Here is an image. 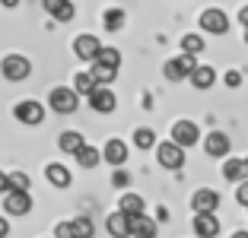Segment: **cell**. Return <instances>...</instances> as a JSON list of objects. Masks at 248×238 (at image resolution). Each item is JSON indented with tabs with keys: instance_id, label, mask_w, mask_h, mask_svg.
<instances>
[{
	"instance_id": "obj_1",
	"label": "cell",
	"mask_w": 248,
	"mask_h": 238,
	"mask_svg": "<svg viewBox=\"0 0 248 238\" xmlns=\"http://www.w3.org/2000/svg\"><path fill=\"white\" fill-rule=\"evenodd\" d=\"M48 108L54 115H73V111L80 108V95L73 92L70 86H54L48 92Z\"/></svg>"
},
{
	"instance_id": "obj_14",
	"label": "cell",
	"mask_w": 248,
	"mask_h": 238,
	"mask_svg": "<svg viewBox=\"0 0 248 238\" xmlns=\"http://www.w3.org/2000/svg\"><path fill=\"white\" fill-rule=\"evenodd\" d=\"M194 235L197 238H217L219 235V219L217 213H194Z\"/></svg>"
},
{
	"instance_id": "obj_28",
	"label": "cell",
	"mask_w": 248,
	"mask_h": 238,
	"mask_svg": "<svg viewBox=\"0 0 248 238\" xmlns=\"http://www.w3.org/2000/svg\"><path fill=\"white\" fill-rule=\"evenodd\" d=\"M95 60H99V64H105V67H121V51L118 48H108V45H102V48H99V54H95Z\"/></svg>"
},
{
	"instance_id": "obj_29",
	"label": "cell",
	"mask_w": 248,
	"mask_h": 238,
	"mask_svg": "<svg viewBox=\"0 0 248 238\" xmlns=\"http://www.w3.org/2000/svg\"><path fill=\"white\" fill-rule=\"evenodd\" d=\"M73 92H77V95H89V92H93V89H95V79L93 76H89V70H83V73H77V76H73Z\"/></svg>"
},
{
	"instance_id": "obj_17",
	"label": "cell",
	"mask_w": 248,
	"mask_h": 238,
	"mask_svg": "<svg viewBox=\"0 0 248 238\" xmlns=\"http://www.w3.org/2000/svg\"><path fill=\"white\" fill-rule=\"evenodd\" d=\"M45 178H48V184H54V188H70L73 175L64 162H48V165H45Z\"/></svg>"
},
{
	"instance_id": "obj_36",
	"label": "cell",
	"mask_w": 248,
	"mask_h": 238,
	"mask_svg": "<svg viewBox=\"0 0 248 238\" xmlns=\"http://www.w3.org/2000/svg\"><path fill=\"white\" fill-rule=\"evenodd\" d=\"M7 235H10V219L0 216V238H7Z\"/></svg>"
},
{
	"instance_id": "obj_27",
	"label": "cell",
	"mask_w": 248,
	"mask_h": 238,
	"mask_svg": "<svg viewBox=\"0 0 248 238\" xmlns=\"http://www.w3.org/2000/svg\"><path fill=\"white\" fill-rule=\"evenodd\" d=\"M134 146H137V149H153V146H156L153 127H137V130H134Z\"/></svg>"
},
{
	"instance_id": "obj_40",
	"label": "cell",
	"mask_w": 248,
	"mask_h": 238,
	"mask_svg": "<svg viewBox=\"0 0 248 238\" xmlns=\"http://www.w3.org/2000/svg\"><path fill=\"white\" fill-rule=\"evenodd\" d=\"M0 7H7V10H16V7H19V0H0Z\"/></svg>"
},
{
	"instance_id": "obj_20",
	"label": "cell",
	"mask_w": 248,
	"mask_h": 238,
	"mask_svg": "<svg viewBox=\"0 0 248 238\" xmlns=\"http://www.w3.org/2000/svg\"><path fill=\"white\" fill-rule=\"evenodd\" d=\"M73 159H77V165H80V168H95V165H99V162H102V152L95 149V146L83 143L80 149L73 152Z\"/></svg>"
},
{
	"instance_id": "obj_37",
	"label": "cell",
	"mask_w": 248,
	"mask_h": 238,
	"mask_svg": "<svg viewBox=\"0 0 248 238\" xmlns=\"http://www.w3.org/2000/svg\"><path fill=\"white\" fill-rule=\"evenodd\" d=\"M166 219H169V209L159 207V209H156V223H166Z\"/></svg>"
},
{
	"instance_id": "obj_23",
	"label": "cell",
	"mask_w": 248,
	"mask_h": 238,
	"mask_svg": "<svg viewBox=\"0 0 248 238\" xmlns=\"http://www.w3.org/2000/svg\"><path fill=\"white\" fill-rule=\"evenodd\" d=\"M89 76L95 79V86H108V83H115L118 70H115V67H105V64H99V60H93V67H89Z\"/></svg>"
},
{
	"instance_id": "obj_39",
	"label": "cell",
	"mask_w": 248,
	"mask_h": 238,
	"mask_svg": "<svg viewBox=\"0 0 248 238\" xmlns=\"http://www.w3.org/2000/svg\"><path fill=\"white\" fill-rule=\"evenodd\" d=\"M239 22L248 29V7H242V10H239Z\"/></svg>"
},
{
	"instance_id": "obj_42",
	"label": "cell",
	"mask_w": 248,
	"mask_h": 238,
	"mask_svg": "<svg viewBox=\"0 0 248 238\" xmlns=\"http://www.w3.org/2000/svg\"><path fill=\"white\" fill-rule=\"evenodd\" d=\"M232 238H248V232H232Z\"/></svg>"
},
{
	"instance_id": "obj_15",
	"label": "cell",
	"mask_w": 248,
	"mask_h": 238,
	"mask_svg": "<svg viewBox=\"0 0 248 238\" xmlns=\"http://www.w3.org/2000/svg\"><path fill=\"white\" fill-rule=\"evenodd\" d=\"M159 235V223L150 219L146 213H137L131 216V238H156Z\"/></svg>"
},
{
	"instance_id": "obj_41",
	"label": "cell",
	"mask_w": 248,
	"mask_h": 238,
	"mask_svg": "<svg viewBox=\"0 0 248 238\" xmlns=\"http://www.w3.org/2000/svg\"><path fill=\"white\" fill-rule=\"evenodd\" d=\"M242 172H245V178H248V159H242Z\"/></svg>"
},
{
	"instance_id": "obj_2",
	"label": "cell",
	"mask_w": 248,
	"mask_h": 238,
	"mask_svg": "<svg viewBox=\"0 0 248 238\" xmlns=\"http://www.w3.org/2000/svg\"><path fill=\"white\" fill-rule=\"evenodd\" d=\"M0 73H3V79H10V83H22V79L32 73V60L26 58V54H7V58L0 60Z\"/></svg>"
},
{
	"instance_id": "obj_12",
	"label": "cell",
	"mask_w": 248,
	"mask_h": 238,
	"mask_svg": "<svg viewBox=\"0 0 248 238\" xmlns=\"http://www.w3.org/2000/svg\"><path fill=\"white\" fill-rule=\"evenodd\" d=\"M99 152H102V159L108 162L111 168H121L124 162H127V143H124V140H118V137H111Z\"/></svg>"
},
{
	"instance_id": "obj_24",
	"label": "cell",
	"mask_w": 248,
	"mask_h": 238,
	"mask_svg": "<svg viewBox=\"0 0 248 238\" xmlns=\"http://www.w3.org/2000/svg\"><path fill=\"white\" fill-rule=\"evenodd\" d=\"M7 184H10V191H16V194H29L32 178L26 172H7Z\"/></svg>"
},
{
	"instance_id": "obj_22",
	"label": "cell",
	"mask_w": 248,
	"mask_h": 238,
	"mask_svg": "<svg viewBox=\"0 0 248 238\" xmlns=\"http://www.w3.org/2000/svg\"><path fill=\"white\" fill-rule=\"evenodd\" d=\"M83 143H86V140H83L80 130H64V134L58 137V149H61V152H70V156L80 149Z\"/></svg>"
},
{
	"instance_id": "obj_13",
	"label": "cell",
	"mask_w": 248,
	"mask_h": 238,
	"mask_svg": "<svg viewBox=\"0 0 248 238\" xmlns=\"http://www.w3.org/2000/svg\"><path fill=\"white\" fill-rule=\"evenodd\" d=\"M229 149H232V140H229L226 134H219V130L207 134V140H204V152H207V156H213V159H226Z\"/></svg>"
},
{
	"instance_id": "obj_18",
	"label": "cell",
	"mask_w": 248,
	"mask_h": 238,
	"mask_svg": "<svg viewBox=\"0 0 248 238\" xmlns=\"http://www.w3.org/2000/svg\"><path fill=\"white\" fill-rule=\"evenodd\" d=\"M191 86L194 89H201V92H204V89H210L213 83H217V70H213L210 64H197L194 70H191Z\"/></svg>"
},
{
	"instance_id": "obj_3",
	"label": "cell",
	"mask_w": 248,
	"mask_h": 238,
	"mask_svg": "<svg viewBox=\"0 0 248 238\" xmlns=\"http://www.w3.org/2000/svg\"><path fill=\"white\" fill-rule=\"evenodd\" d=\"M194 67H197V58H194V54H178V58H172V60H166V64H162V73H166L169 83H182V79L191 76V70H194Z\"/></svg>"
},
{
	"instance_id": "obj_16",
	"label": "cell",
	"mask_w": 248,
	"mask_h": 238,
	"mask_svg": "<svg viewBox=\"0 0 248 238\" xmlns=\"http://www.w3.org/2000/svg\"><path fill=\"white\" fill-rule=\"evenodd\" d=\"M42 7L48 16H54L58 22H70L77 16V7H73V0H42Z\"/></svg>"
},
{
	"instance_id": "obj_5",
	"label": "cell",
	"mask_w": 248,
	"mask_h": 238,
	"mask_svg": "<svg viewBox=\"0 0 248 238\" xmlns=\"http://www.w3.org/2000/svg\"><path fill=\"white\" fill-rule=\"evenodd\" d=\"M156 162H159L162 168H169V172H178V168L185 165V149L175 146L172 140H169V143H156Z\"/></svg>"
},
{
	"instance_id": "obj_32",
	"label": "cell",
	"mask_w": 248,
	"mask_h": 238,
	"mask_svg": "<svg viewBox=\"0 0 248 238\" xmlns=\"http://www.w3.org/2000/svg\"><path fill=\"white\" fill-rule=\"evenodd\" d=\"M111 184H115V188H127V184H131V175L124 172V168H115V175H111Z\"/></svg>"
},
{
	"instance_id": "obj_19",
	"label": "cell",
	"mask_w": 248,
	"mask_h": 238,
	"mask_svg": "<svg viewBox=\"0 0 248 238\" xmlns=\"http://www.w3.org/2000/svg\"><path fill=\"white\" fill-rule=\"evenodd\" d=\"M105 229H108L111 238H131V216H124V213H111L108 219H105Z\"/></svg>"
},
{
	"instance_id": "obj_43",
	"label": "cell",
	"mask_w": 248,
	"mask_h": 238,
	"mask_svg": "<svg viewBox=\"0 0 248 238\" xmlns=\"http://www.w3.org/2000/svg\"><path fill=\"white\" fill-rule=\"evenodd\" d=\"M245 45H248V29H245Z\"/></svg>"
},
{
	"instance_id": "obj_38",
	"label": "cell",
	"mask_w": 248,
	"mask_h": 238,
	"mask_svg": "<svg viewBox=\"0 0 248 238\" xmlns=\"http://www.w3.org/2000/svg\"><path fill=\"white\" fill-rule=\"evenodd\" d=\"M10 184H7V172H0V194H7Z\"/></svg>"
},
{
	"instance_id": "obj_21",
	"label": "cell",
	"mask_w": 248,
	"mask_h": 238,
	"mask_svg": "<svg viewBox=\"0 0 248 238\" xmlns=\"http://www.w3.org/2000/svg\"><path fill=\"white\" fill-rule=\"evenodd\" d=\"M118 213H124V216H137V213H143V197L140 194H121V200H118Z\"/></svg>"
},
{
	"instance_id": "obj_30",
	"label": "cell",
	"mask_w": 248,
	"mask_h": 238,
	"mask_svg": "<svg viewBox=\"0 0 248 238\" xmlns=\"http://www.w3.org/2000/svg\"><path fill=\"white\" fill-rule=\"evenodd\" d=\"M223 178L232 181V184L245 181V172H242V159H226V165H223Z\"/></svg>"
},
{
	"instance_id": "obj_4",
	"label": "cell",
	"mask_w": 248,
	"mask_h": 238,
	"mask_svg": "<svg viewBox=\"0 0 248 238\" xmlns=\"http://www.w3.org/2000/svg\"><path fill=\"white\" fill-rule=\"evenodd\" d=\"M13 118L19 124H26V127H35V124L45 121V105H42V102H35V99H22V102H16Z\"/></svg>"
},
{
	"instance_id": "obj_35",
	"label": "cell",
	"mask_w": 248,
	"mask_h": 238,
	"mask_svg": "<svg viewBox=\"0 0 248 238\" xmlns=\"http://www.w3.org/2000/svg\"><path fill=\"white\" fill-rule=\"evenodd\" d=\"M223 83H226L229 89H239V86H242V73H239V70H226V76H223Z\"/></svg>"
},
{
	"instance_id": "obj_25",
	"label": "cell",
	"mask_w": 248,
	"mask_h": 238,
	"mask_svg": "<svg viewBox=\"0 0 248 238\" xmlns=\"http://www.w3.org/2000/svg\"><path fill=\"white\" fill-rule=\"evenodd\" d=\"M124 19H127V13H124V10H118V7H111V10H105V13H102V26L108 32H118L124 26Z\"/></svg>"
},
{
	"instance_id": "obj_9",
	"label": "cell",
	"mask_w": 248,
	"mask_h": 238,
	"mask_svg": "<svg viewBox=\"0 0 248 238\" xmlns=\"http://www.w3.org/2000/svg\"><path fill=\"white\" fill-rule=\"evenodd\" d=\"M29 213H32V194H16V191L3 194V216H29Z\"/></svg>"
},
{
	"instance_id": "obj_31",
	"label": "cell",
	"mask_w": 248,
	"mask_h": 238,
	"mask_svg": "<svg viewBox=\"0 0 248 238\" xmlns=\"http://www.w3.org/2000/svg\"><path fill=\"white\" fill-rule=\"evenodd\" d=\"M70 225H73V238H93V235H95V225H93V219H86V216H77V219H70Z\"/></svg>"
},
{
	"instance_id": "obj_34",
	"label": "cell",
	"mask_w": 248,
	"mask_h": 238,
	"mask_svg": "<svg viewBox=\"0 0 248 238\" xmlns=\"http://www.w3.org/2000/svg\"><path fill=\"white\" fill-rule=\"evenodd\" d=\"M54 238H73V225H70V219H64V223L54 225Z\"/></svg>"
},
{
	"instance_id": "obj_33",
	"label": "cell",
	"mask_w": 248,
	"mask_h": 238,
	"mask_svg": "<svg viewBox=\"0 0 248 238\" xmlns=\"http://www.w3.org/2000/svg\"><path fill=\"white\" fill-rule=\"evenodd\" d=\"M235 203H239V207H248V178L239 181V188H235Z\"/></svg>"
},
{
	"instance_id": "obj_8",
	"label": "cell",
	"mask_w": 248,
	"mask_h": 238,
	"mask_svg": "<svg viewBox=\"0 0 248 238\" xmlns=\"http://www.w3.org/2000/svg\"><path fill=\"white\" fill-rule=\"evenodd\" d=\"M201 29L210 32V35H226L229 32V16L223 13L219 7H210L201 13Z\"/></svg>"
},
{
	"instance_id": "obj_6",
	"label": "cell",
	"mask_w": 248,
	"mask_h": 238,
	"mask_svg": "<svg viewBox=\"0 0 248 238\" xmlns=\"http://www.w3.org/2000/svg\"><path fill=\"white\" fill-rule=\"evenodd\" d=\"M86 99H89V108H93L95 115H111V111L118 108V95L111 92L108 86H95Z\"/></svg>"
},
{
	"instance_id": "obj_26",
	"label": "cell",
	"mask_w": 248,
	"mask_h": 238,
	"mask_svg": "<svg viewBox=\"0 0 248 238\" xmlns=\"http://www.w3.org/2000/svg\"><path fill=\"white\" fill-rule=\"evenodd\" d=\"M204 48H207V42L197 35V32H188V35L182 38V54H194V58H197Z\"/></svg>"
},
{
	"instance_id": "obj_10",
	"label": "cell",
	"mask_w": 248,
	"mask_h": 238,
	"mask_svg": "<svg viewBox=\"0 0 248 238\" xmlns=\"http://www.w3.org/2000/svg\"><path fill=\"white\" fill-rule=\"evenodd\" d=\"M191 209L194 213H217L219 209V191L213 188H201L191 194Z\"/></svg>"
},
{
	"instance_id": "obj_11",
	"label": "cell",
	"mask_w": 248,
	"mask_h": 238,
	"mask_svg": "<svg viewBox=\"0 0 248 238\" xmlns=\"http://www.w3.org/2000/svg\"><path fill=\"white\" fill-rule=\"evenodd\" d=\"M99 48H102V42H99L95 35H89V32H83V35L73 38V54H77L80 60H86V64H93V60H95Z\"/></svg>"
},
{
	"instance_id": "obj_7",
	"label": "cell",
	"mask_w": 248,
	"mask_h": 238,
	"mask_svg": "<svg viewBox=\"0 0 248 238\" xmlns=\"http://www.w3.org/2000/svg\"><path fill=\"white\" fill-rule=\"evenodd\" d=\"M197 140H201V130H197V124H194V121L182 118V121L172 124V143H175V146L188 149V146H194Z\"/></svg>"
}]
</instances>
